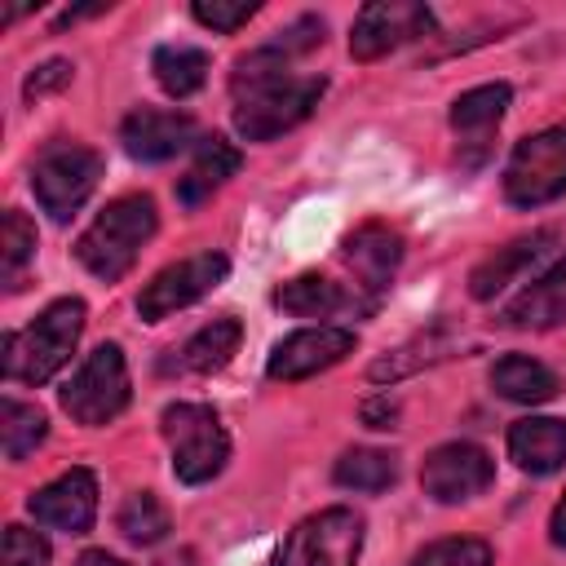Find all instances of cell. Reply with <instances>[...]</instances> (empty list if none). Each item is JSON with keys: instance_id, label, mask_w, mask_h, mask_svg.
Wrapping results in <instances>:
<instances>
[{"instance_id": "4316f807", "label": "cell", "mask_w": 566, "mask_h": 566, "mask_svg": "<svg viewBox=\"0 0 566 566\" xmlns=\"http://www.w3.org/2000/svg\"><path fill=\"white\" fill-rule=\"evenodd\" d=\"M44 433H49V420H44L40 407H27L18 398H4V407H0V442H4V455L9 460L31 455L44 442Z\"/></svg>"}, {"instance_id": "4dcf8cb0", "label": "cell", "mask_w": 566, "mask_h": 566, "mask_svg": "<svg viewBox=\"0 0 566 566\" xmlns=\"http://www.w3.org/2000/svg\"><path fill=\"white\" fill-rule=\"evenodd\" d=\"M4 566H49V544L27 526H4Z\"/></svg>"}, {"instance_id": "836d02e7", "label": "cell", "mask_w": 566, "mask_h": 566, "mask_svg": "<svg viewBox=\"0 0 566 566\" xmlns=\"http://www.w3.org/2000/svg\"><path fill=\"white\" fill-rule=\"evenodd\" d=\"M394 416H398V407H394L389 398H376V402L363 407V420H367L371 429H394Z\"/></svg>"}, {"instance_id": "83f0119b", "label": "cell", "mask_w": 566, "mask_h": 566, "mask_svg": "<svg viewBox=\"0 0 566 566\" xmlns=\"http://www.w3.org/2000/svg\"><path fill=\"white\" fill-rule=\"evenodd\" d=\"M31 256H35V226L22 212H4V221H0V274H4L9 292L22 287V270Z\"/></svg>"}, {"instance_id": "7402d4cb", "label": "cell", "mask_w": 566, "mask_h": 566, "mask_svg": "<svg viewBox=\"0 0 566 566\" xmlns=\"http://www.w3.org/2000/svg\"><path fill=\"white\" fill-rule=\"evenodd\" d=\"M239 340H243V327L239 318H212L208 327H199L186 345H181V367L186 371H221L234 354H239Z\"/></svg>"}, {"instance_id": "3957f363", "label": "cell", "mask_w": 566, "mask_h": 566, "mask_svg": "<svg viewBox=\"0 0 566 566\" xmlns=\"http://www.w3.org/2000/svg\"><path fill=\"white\" fill-rule=\"evenodd\" d=\"M80 332H84V301L80 296H62V301L44 305L27 332L4 336V376L22 380V385H44L75 354Z\"/></svg>"}, {"instance_id": "30bf717a", "label": "cell", "mask_w": 566, "mask_h": 566, "mask_svg": "<svg viewBox=\"0 0 566 566\" xmlns=\"http://www.w3.org/2000/svg\"><path fill=\"white\" fill-rule=\"evenodd\" d=\"M495 482V460L478 442H442L420 464V486L438 504H460Z\"/></svg>"}, {"instance_id": "9c48e42d", "label": "cell", "mask_w": 566, "mask_h": 566, "mask_svg": "<svg viewBox=\"0 0 566 566\" xmlns=\"http://www.w3.org/2000/svg\"><path fill=\"white\" fill-rule=\"evenodd\" d=\"M226 274H230V261H226L221 252H195V256H186V261H177V265H164V270L142 287L137 314H142L146 323H159V318H168V314L195 305L199 296H208Z\"/></svg>"}, {"instance_id": "2e32d148", "label": "cell", "mask_w": 566, "mask_h": 566, "mask_svg": "<svg viewBox=\"0 0 566 566\" xmlns=\"http://www.w3.org/2000/svg\"><path fill=\"white\" fill-rule=\"evenodd\" d=\"M548 243H553V230H539V234L513 239V243L495 248L486 261H478L473 274H469V292H473V301H491L495 292H504L526 265H535V261L548 252Z\"/></svg>"}, {"instance_id": "e575fe53", "label": "cell", "mask_w": 566, "mask_h": 566, "mask_svg": "<svg viewBox=\"0 0 566 566\" xmlns=\"http://www.w3.org/2000/svg\"><path fill=\"white\" fill-rule=\"evenodd\" d=\"M548 539H553L557 548H566V495L557 500V509H553V517H548Z\"/></svg>"}, {"instance_id": "7c38bea8", "label": "cell", "mask_w": 566, "mask_h": 566, "mask_svg": "<svg viewBox=\"0 0 566 566\" xmlns=\"http://www.w3.org/2000/svg\"><path fill=\"white\" fill-rule=\"evenodd\" d=\"M349 349H354V332H345V327H305V332H292L274 345V354L265 363V376L270 380H305L314 371L336 367Z\"/></svg>"}, {"instance_id": "f546056e", "label": "cell", "mask_w": 566, "mask_h": 566, "mask_svg": "<svg viewBox=\"0 0 566 566\" xmlns=\"http://www.w3.org/2000/svg\"><path fill=\"white\" fill-rule=\"evenodd\" d=\"M190 13H195V22H203L212 31H239L256 13V0H195Z\"/></svg>"}, {"instance_id": "5b68a950", "label": "cell", "mask_w": 566, "mask_h": 566, "mask_svg": "<svg viewBox=\"0 0 566 566\" xmlns=\"http://www.w3.org/2000/svg\"><path fill=\"white\" fill-rule=\"evenodd\" d=\"M97 177H102L97 150L75 146V142H53L40 150L31 168V190L53 221H71L84 208V199L97 190Z\"/></svg>"}, {"instance_id": "484cf974", "label": "cell", "mask_w": 566, "mask_h": 566, "mask_svg": "<svg viewBox=\"0 0 566 566\" xmlns=\"http://www.w3.org/2000/svg\"><path fill=\"white\" fill-rule=\"evenodd\" d=\"M115 526H119V535H124L128 544H159V539L172 531V517H168V509L159 504V495L133 491V495L119 504Z\"/></svg>"}, {"instance_id": "44dd1931", "label": "cell", "mask_w": 566, "mask_h": 566, "mask_svg": "<svg viewBox=\"0 0 566 566\" xmlns=\"http://www.w3.org/2000/svg\"><path fill=\"white\" fill-rule=\"evenodd\" d=\"M239 172V150L230 146V142H221V137H199V146H195V159H190V168H186V177L177 181V199L186 203V208H195V203H203L226 177H234Z\"/></svg>"}, {"instance_id": "8992f818", "label": "cell", "mask_w": 566, "mask_h": 566, "mask_svg": "<svg viewBox=\"0 0 566 566\" xmlns=\"http://www.w3.org/2000/svg\"><path fill=\"white\" fill-rule=\"evenodd\" d=\"M62 411L75 420V424H106L115 420L124 407H128V363H124V349L119 345H97L80 367L75 376L62 385Z\"/></svg>"}, {"instance_id": "5bb4252c", "label": "cell", "mask_w": 566, "mask_h": 566, "mask_svg": "<svg viewBox=\"0 0 566 566\" xmlns=\"http://www.w3.org/2000/svg\"><path fill=\"white\" fill-rule=\"evenodd\" d=\"M119 142L133 159L142 164H159V159H172L181 155L186 146H199V128L190 115L181 111H155V106H142L133 111L124 124H119Z\"/></svg>"}, {"instance_id": "8d00e7d4", "label": "cell", "mask_w": 566, "mask_h": 566, "mask_svg": "<svg viewBox=\"0 0 566 566\" xmlns=\"http://www.w3.org/2000/svg\"><path fill=\"white\" fill-rule=\"evenodd\" d=\"M155 566H190V553L181 548V553H172V557H164V562H155Z\"/></svg>"}, {"instance_id": "d6986e66", "label": "cell", "mask_w": 566, "mask_h": 566, "mask_svg": "<svg viewBox=\"0 0 566 566\" xmlns=\"http://www.w3.org/2000/svg\"><path fill=\"white\" fill-rule=\"evenodd\" d=\"M509 111V84H482L451 102V128L464 137L460 146H478V159L486 155V137Z\"/></svg>"}, {"instance_id": "8fae6325", "label": "cell", "mask_w": 566, "mask_h": 566, "mask_svg": "<svg viewBox=\"0 0 566 566\" xmlns=\"http://www.w3.org/2000/svg\"><path fill=\"white\" fill-rule=\"evenodd\" d=\"M429 27H433V13L424 4H411V0H376V4H363L358 9L354 31H349V53L358 62H376L389 49L424 35Z\"/></svg>"}, {"instance_id": "cb8c5ba5", "label": "cell", "mask_w": 566, "mask_h": 566, "mask_svg": "<svg viewBox=\"0 0 566 566\" xmlns=\"http://www.w3.org/2000/svg\"><path fill=\"white\" fill-rule=\"evenodd\" d=\"M332 478H336V486H345V491H367V495H376V491L394 486L398 460H394L389 451H376V447H354V451H345V455L336 460Z\"/></svg>"}, {"instance_id": "277c9868", "label": "cell", "mask_w": 566, "mask_h": 566, "mask_svg": "<svg viewBox=\"0 0 566 566\" xmlns=\"http://www.w3.org/2000/svg\"><path fill=\"white\" fill-rule=\"evenodd\" d=\"M159 429L172 447V473L186 486L212 482L230 460V438L212 407L203 402H172L159 416Z\"/></svg>"}, {"instance_id": "7a4b0ae2", "label": "cell", "mask_w": 566, "mask_h": 566, "mask_svg": "<svg viewBox=\"0 0 566 566\" xmlns=\"http://www.w3.org/2000/svg\"><path fill=\"white\" fill-rule=\"evenodd\" d=\"M155 226H159V217H155V199L150 195H119L80 234L75 256H80V265L88 274H97L102 283H115V279H124L133 270V261H137L142 243L155 234Z\"/></svg>"}, {"instance_id": "ffe728a7", "label": "cell", "mask_w": 566, "mask_h": 566, "mask_svg": "<svg viewBox=\"0 0 566 566\" xmlns=\"http://www.w3.org/2000/svg\"><path fill=\"white\" fill-rule=\"evenodd\" d=\"M491 389H495L500 398H509V402L535 407V402H548V398L562 389V380H557L553 367H544V363H535V358H526V354H504V358L491 367Z\"/></svg>"}, {"instance_id": "603a6c76", "label": "cell", "mask_w": 566, "mask_h": 566, "mask_svg": "<svg viewBox=\"0 0 566 566\" xmlns=\"http://www.w3.org/2000/svg\"><path fill=\"white\" fill-rule=\"evenodd\" d=\"M150 71L168 97H190L208 80V53L190 49V44H164V49H155Z\"/></svg>"}, {"instance_id": "6da1fadb", "label": "cell", "mask_w": 566, "mask_h": 566, "mask_svg": "<svg viewBox=\"0 0 566 566\" xmlns=\"http://www.w3.org/2000/svg\"><path fill=\"white\" fill-rule=\"evenodd\" d=\"M292 53L265 44L234 62L230 97H234V128L248 142H270L287 128H296L323 97V75H296L287 66Z\"/></svg>"}, {"instance_id": "f1b7e54d", "label": "cell", "mask_w": 566, "mask_h": 566, "mask_svg": "<svg viewBox=\"0 0 566 566\" xmlns=\"http://www.w3.org/2000/svg\"><path fill=\"white\" fill-rule=\"evenodd\" d=\"M411 566H491V548H486L482 539H469V535H460V539H438V544H429L424 553H416Z\"/></svg>"}, {"instance_id": "d6a6232c", "label": "cell", "mask_w": 566, "mask_h": 566, "mask_svg": "<svg viewBox=\"0 0 566 566\" xmlns=\"http://www.w3.org/2000/svg\"><path fill=\"white\" fill-rule=\"evenodd\" d=\"M71 80V62H62V57H53V62H44L35 75H27V97H44V93H53V88H62Z\"/></svg>"}, {"instance_id": "e0dca14e", "label": "cell", "mask_w": 566, "mask_h": 566, "mask_svg": "<svg viewBox=\"0 0 566 566\" xmlns=\"http://www.w3.org/2000/svg\"><path fill=\"white\" fill-rule=\"evenodd\" d=\"M345 261H349V270L363 279V287L367 292H380L389 279H394V270H398V261H402V239L389 230V226H358L349 239H345Z\"/></svg>"}, {"instance_id": "d4e9b609", "label": "cell", "mask_w": 566, "mask_h": 566, "mask_svg": "<svg viewBox=\"0 0 566 566\" xmlns=\"http://www.w3.org/2000/svg\"><path fill=\"white\" fill-rule=\"evenodd\" d=\"M345 301L349 296L340 292V283H332L323 274H296L279 287V305L296 318H327V314L345 310Z\"/></svg>"}, {"instance_id": "d590c367", "label": "cell", "mask_w": 566, "mask_h": 566, "mask_svg": "<svg viewBox=\"0 0 566 566\" xmlns=\"http://www.w3.org/2000/svg\"><path fill=\"white\" fill-rule=\"evenodd\" d=\"M75 566H124V562H119V557H111L106 548H88V553H84Z\"/></svg>"}, {"instance_id": "52a82bcc", "label": "cell", "mask_w": 566, "mask_h": 566, "mask_svg": "<svg viewBox=\"0 0 566 566\" xmlns=\"http://www.w3.org/2000/svg\"><path fill=\"white\" fill-rule=\"evenodd\" d=\"M566 195V124L522 137L504 168V199L517 208H539Z\"/></svg>"}, {"instance_id": "9a60e30c", "label": "cell", "mask_w": 566, "mask_h": 566, "mask_svg": "<svg viewBox=\"0 0 566 566\" xmlns=\"http://www.w3.org/2000/svg\"><path fill=\"white\" fill-rule=\"evenodd\" d=\"M509 455L526 473H557L566 464V420L557 416H526L509 429Z\"/></svg>"}, {"instance_id": "1f68e13d", "label": "cell", "mask_w": 566, "mask_h": 566, "mask_svg": "<svg viewBox=\"0 0 566 566\" xmlns=\"http://www.w3.org/2000/svg\"><path fill=\"white\" fill-rule=\"evenodd\" d=\"M314 44H323V22L318 18H296L287 31H279V40H274V49H283V53H305V49H314Z\"/></svg>"}, {"instance_id": "ac0fdd59", "label": "cell", "mask_w": 566, "mask_h": 566, "mask_svg": "<svg viewBox=\"0 0 566 566\" xmlns=\"http://www.w3.org/2000/svg\"><path fill=\"white\" fill-rule=\"evenodd\" d=\"M504 323L509 327H557V323H566V256L548 274L526 283L504 305Z\"/></svg>"}, {"instance_id": "ba28073f", "label": "cell", "mask_w": 566, "mask_h": 566, "mask_svg": "<svg viewBox=\"0 0 566 566\" xmlns=\"http://www.w3.org/2000/svg\"><path fill=\"white\" fill-rule=\"evenodd\" d=\"M363 548V517L354 509H323L296 522L274 566H354Z\"/></svg>"}, {"instance_id": "4fadbf2b", "label": "cell", "mask_w": 566, "mask_h": 566, "mask_svg": "<svg viewBox=\"0 0 566 566\" xmlns=\"http://www.w3.org/2000/svg\"><path fill=\"white\" fill-rule=\"evenodd\" d=\"M31 517L40 526H53V531H66V535H84L97 517V482L88 469H66L62 478H53L49 486H40L31 500H27Z\"/></svg>"}]
</instances>
